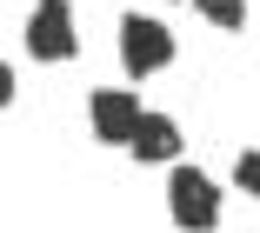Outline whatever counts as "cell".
<instances>
[{"label": "cell", "mask_w": 260, "mask_h": 233, "mask_svg": "<svg viewBox=\"0 0 260 233\" xmlns=\"http://www.w3.org/2000/svg\"><path fill=\"white\" fill-rule=\"evenodd\" d=\"M120 67H127L134 80H153L160 67H174V34H167V20L127 14V20H120Z\"/></svg>", "instance_id": "obj_1"}, {"label": "cell", "mask_w": 260, "mask_h": 233, "mask_svg": "<svg viewBox=\"0 0 260 233\" xmlns=\"http://www.w3.org/2000/svg\"><path fill=\"white\" fill-rule=\"evenodd\" d=\"M27 53H34V60H54V67L80 53L74 0H34V14H27Z\"/></svg>", "instance_id": "obj_2"}, {"label": "cell", "mask_w": 260, "mask_h": 233, "mask_svg": "<svg viewBox=\"0 0 260 233\" xmlns=\"http://www.w3.org/2000/svg\"><path fill=\"white\" fill-rule=\"evenodd\" d=\"M167 213H174V226H214V220H220V187L207 180L200 167H174Z\"/></svg>", "instance_id": "obj_3"}, {"label": "cell", "mask_w": 260, "mask_h": 233, "mask_svg": "<svg viewBox=\"0 0 260 233\" xmlns=\"http://www.w3.org/2000/svg\"><path fill=\"white\" fill-rule=\"evenodd\" d=\"M87 120H93V140H100V147H127V134H134V120H140V100H134L127 87H107V93L87 100Z\"/></svg>", "instance_id": "obj_4"}, {"label": "cell", "mask_w": 260, "mask_h": 233, "mask_svg": "<svg viewBox=\"0 0 260 233\" xmlns=\"http://www.w3.org/2000/svg\"><path fill=\"white\" fill-rule=\"evenodd\" d=\"M180 120L174 113H147L140 107V120H134V134H127V153L140 160V167H153V160H180Z\"/></svg>", "instance_id": "obj_5"}, {"label": "cell", "mask_w": 260, "mask_h": 233, "mask_svg": "<svg viewBox=\"0 0 260 233\" xmlns=\"http://www.w3.org/2000/svg\"><path fill=\"white\" fill-rule=\"evenodd\" d=\"M193 7L207 14V27H220V34H240L247 27V0H193Z\"/></svg>", "instance_id": "obj_6"}, {"label": "cell", "mask_w": 260, "mask_h": 233, "mask_svg": "<svg viewBox=\"0 0 260 233\" xmlns=\"http://www.w3.org/2000/svg\"><path fill=\"white\" fill-rule=\"evenodd\" d=\"M234 187L260 200V153H240V160H234Z\"/></svg>", "instance_id": "obj_7"}, {"label": "cell", "mask_w": 260, "mask_h": 233, "mask_svg": "<svg viewBox=\"0 0 260 233\" xmlns=\"http://www.w3.org/2000/svg\"><path fill=\"white\" fill-rule=\"evenodd\" d=\"M14 107V67H0V113Z\"/></svg>", "instance_id": "obj_8"}]
</instances>
